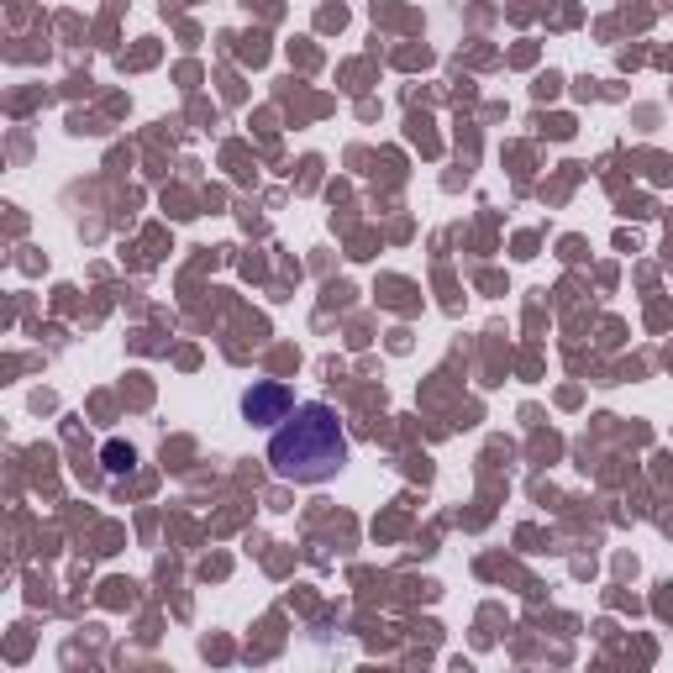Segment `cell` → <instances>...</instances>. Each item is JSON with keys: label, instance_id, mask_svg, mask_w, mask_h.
I'll list each match as a JSON object with an SVG mask.
<instances>
[{"label": "cell", "instance_id": "1", "mask_svg": "<svg viewBox=\"0 0 673 673\" xmlns=\"http://www.w3.org/2000/svg\"><path fill=\"white\" fill-rule=\"evenodd\" d=\"M348 463V432L326 400H305L274 426L269 437V468L284 484H326Z\"/></svg>", "mask_w": 673, "mask_h": 673}, {"label": "cell", "instance_id": "2", "mask_svg": "<svg viewBox=\"0 0 673 673\" xmlns=\"http://www.w3.org/2000/svg\"><path fill=\"white\" fill-rule=\"evenodd\" d=\"M290 411H295V395L284 390V384H274V379L269 384H253V390L242 395V416L258 421V426H274V421H284Z\"/></svg>", "mask_w": 673, "mask_h": 673}, {"label": "cell", "instance_id": "3", "mask_svg": "<svg viewBox=\"0 0 673 673\" xmlns=\"http://www.w3.org/2000/svg\"><path fill=\"white\" fill-rule=\"evenodd\" d=\"M132 463H137V453L127 442H106V468H111V474H127Z\"/></svg>", "mask_w": 673, "mask_h": 673}]
</instances>
